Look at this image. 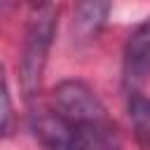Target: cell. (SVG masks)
Returning a JSON list of instances; mask_svg holds the SVG:
<instances>
[{"label": "cell", "mask_w": 150, "mask_h": 150, "mask_svg": "<svg viewBox=\"0 0 150 150\" xmlns=\"http://www.w3.org/2000/svg\"><path fill=\"white\" fill-rule=\"evenodd\" d=\"M56 112L82 136L89 150H112V124L98 96L80 80H66L54 89Z\"/></svg>", "instance_id": "6da1fadb"}, {"label": "cell", "mask_w": 150, "mask_h": 150, "mask_svg": "<svg viewBox=\"0 0 150 150\" xmlns=\"http://www.w3.org/2000/svg\"><path fill=\"white\" fill-rule=\"evenodd\" d=\"M54 30H56V7L54 5L35 7L26 26V40H23V52L19 63V82L26 98H33L40 89Z\"/></svg>", "instance_id": "7a4b0ae2"}, {"label": "cell", "mask_w": 150, "mask_h": 150, "mask_svg": "<svg viewBox=\"0 0 150 150\" xmlns=\"http://www.w3.org/2000/svg\"><path fill=\"white\" fill-rule=\"evenodd\" d=\"M124 84L129 91H136L148 75H150V19L143 21L124 45V61H122Z\"/></svg>", "instance_id": "3957f363"}, {"label": "cell", "mask_w": 150, "mask_h": 150, "mask_svg": "<svg viewBox=\"0 0 150 150\" xmlns=\"http://www.w3.org/2000/svg\"><path fill=\"white\" fill-rule=\"evenodd\" d=\"M110 12V5L108 2H82L77 5L75 9V16H73V30L77 38H94L98 33V28L105 23V16Z\"/></svg>", "instance_id": "277c9868"}, {"label": "cell", "mask_w": 150, "mask_h": 150, "mask_svg": "<svg viewBox=\"0 0 150 150\" xmlns=\"http://www.w3.org/2000/svg\"><path fill=\"white\" fill-rule=\"evenodd\" d=\"M127 110L138 145L143 150H150V98L143 96L141 91H129Z\"/></svg>", "instance_id": "5b68a950"}, {"label": "cell", "mask_w": 150, "mask_h": 150, "mask_svg": "<svg viewBox=\"0 0 150 150\" xmlns=\"http://www.w3.org/2000/svg\"><path fill=\"white\" fill-rule=\"evenodd\" d=\"M9 120H12V105H9V89H7V80L2 84V134H9Z\"/></svg>", "instance_id": "8992f818"}]
</instances>
